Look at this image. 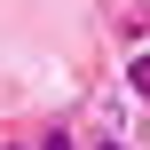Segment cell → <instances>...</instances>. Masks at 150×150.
I'll list each match as a JSON object with an SVG mask.
<instances>
[{
	"label": "cell",
	"mask_w": 150,
	"mask_h": 150,
	"mask_svg": "<svg viewBox=\"0 0 150 150\" xmlns=\"http://www.w3.org/2000/svg\"><path fill=\"white\" fill-rule=\"evenodd\" d=\"M40 150H71V127H47V142Z\"/></svg>",
	"instance_id": "1"
},
{
	"label": "cell",
	"mask_w": 150,
	"mask_h": 150,
	"mask_svg": "<svg viewBox=\"0 0 150 150\" xmlns=\"http://www.w3.org/2000/svg\"><path fill=\"white\" fill-rule=\"evenodd\" d=\"M0 150H24V142H0Z\"/></svg>",
	"instance_id": "3"
},
{
	"label": "cell",
	"mask_w": 150,
	"mask_h": 150,
	"mask_svg": "<svg viewBox=\"0 0 150 150\" xmlns=\"http://www.w3.org/2000/svg\"><path fill=\"white\" fill-rule=\"evenodd\" d=\"M87 150H127V142H111V134H95V142H87Z\"/></svg>",
	"instance_id": "2"
}]
</instances>
